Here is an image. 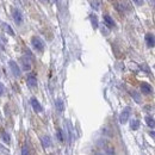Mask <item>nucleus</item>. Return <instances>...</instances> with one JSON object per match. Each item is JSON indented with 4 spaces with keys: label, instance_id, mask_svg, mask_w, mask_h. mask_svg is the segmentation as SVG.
Masks as SVG:
<instances>
[{
    "label": "nucleus",
    "instance_id": "obj_18",
    "mask_svg": "<svg viewBox=\"0 0 155 155\" xmlns=\"http://www.w3.org/2000/svg\"><path fill=\"white\" fill-rule=\"evenodd\" d=\"M130 94H131V97H134V99L136 100V103H141V97H140L139 93H136L135 91H131Z\"/></svg>",
    "mask_w": 155,
    "mask_h": 155
},
{
    "label": "nucleus",
    "instance_id": "obj_5",
    "mask_svg": "<svg viewBox=\"0 0 155 155\" xmlns=\"http://www.w3.org/2000/svg\"><path fill=\"white\" fill-rule=\"evenodd\" d=\"M12 14H13V20L17 24H22V22H23V14H22V12L18 8H13L12 10Z\"/></svg>",
    "mask_w": 155,
    "mask_h": 155
},
{
    "label": "nucleus",
    "instance_id": "obj_9",
    "mask_svg": "<svg viewBox=\"0 0 155 155\" xmlns=\"http://www.w3.org/2000/svg\"><path fill=\"white\" fill-rule=\"evenodd\" d=\"M146 43H147V47H149V48L155 47V36L153 34L146 35Z\"/></svg>",
    "mask_w": 155,
    "mask_h": 155
},
{
    "label": "nucleus",
    "instance_id": "obj_20",
    "mask_svg": "<svg viewBox=\"0 0 155 155\" xmlns=\"http://www.w3.org/2000/svg\"><path fill=\"white\" fill-rule=\"evenodd\" d=\"M57 139H59L60 142H63V135H62V130L61 129L57 130Z\"/></svg>",
    "mask_w": 155,
    "mask_h": 155
},
{
    "label": "nucleus",
    "instance_id": "obj_14",
    "mask_svg": "<svg viewBox=\"0 0 155 155\" xmlns=\"http://www.w3.org/2000/svg\"><path fill=\"white\" fill-rule=\"evenodd\" d=\"M139 128H140V121L139 119H133V121H130V129L131 130H139Z\"/></svg>",
    "mask_w": 155,
    "mask_h": 155
},
{
    "label": "nucleus",
    "instance_id": "obj_22",
    "mask_svg": "<svg viewBox=\"0 0 155 155\" xmlns=\"http://www.w3.org/2000/svg\"><path fill=\"white\" fill-rule=\"evenodd\" d=\"M4 92H5V87H4V85L0 82V95H2Z\"/></svg>",
    "mask_w": 155,
    "mask_h": 155
},
{
    "label": "nucleus",
    "instance_id": "obj_11",
    "mask_svg": "<svg viewBox=\"0 0 155 155\" xmlns=\"http://www.w3.org/2000/svg\"><path fill=\"white\" fill-rule=\"evenodd\" d=\"M0 136H1V140H2L6 145H10V142H11V136H10V134H8L7 131L2 130V131L0 133Z\"/></svg>",
    "mask_w": 155,
    "mask_h": 155
},
{
    "label": "nucleus",
    "instance_id": "obj_12",
    "mask_svg": "<svg viewBox=\"0 0 155 155\" xmlns=\"http://www.w3.org/2000/svg\"><path fill=\"white\" fill-rule=\"evenodd\" d=\"M42 146L43 148H49L51 146V140L49 136H43L42 137Z\"/></svg>",
    "mask_w": 155,
    "mask_h": 155
},
{
    "label": "nucleus",
    "instance_id": "obj_21",
    "mask_svg": "<svg viewBox=\"0 0 155 155\" xmlns=\"http://www.w3.org/2000/svg\"><path fill=\"white\" fill-rule=\"evenodd\" d=\"M133 1H134L137 6H142V5H143V2H145L143 0H133Z\"/></svg>",
    "mask_w": 155,
    "mask_h": 155
},
{
    "label": "nucleus",
    "instance_id": "obj_15",
    "mask_svg": "<svg viewBox=\"0 0 155 155\" xmlns=\"http://www.w3.org/2000/svg\"><path fill=\"white\" fill-rule=\"evenodd\" d=\"M1 26H2V29H4V30H5V31H6V32H7L10 36H14V32H13V30L11 29V26H10L7 23H2V24H1Z\"/></svg>",
    "mask_w": 155,
    "mask_h": 155
},
{
    "label": "nucleus",
    "instance_id": "obj_4",
    "mask_svg": "<svg viewBox=\"0 0 155 155\" xmlns=\"http://www.w3.org/2000/svg\"><path fill=\"white\" fill-rule=\"evenodd\" d=\"M30 104H31V106H32L34 111H36L37 113H39V112H42V111H43V107H42L41 103H39L36 98H31V99H30Z\"/></svg>",
    "mask_w": 155,
    "mask_h": 155
},
{
    "label": "nucleus",
    "instance_id": "obj_19",
    "mask_svg": "<svg viewBox=\"0 0 155 155\" xmlns=\"http://www.w3.org/2000/svg\"><path fill=\"white\" fill-rule=\"evenodd\" d=\"M6 43H7V41L4 38V36H1V35H0V47H1V49H5Z\"/></svg>",
    "mask_w": 155,
    "mask_h": 155
},
{
    "label": "nucleus",
    "instance_id": "obj_10",
    "mask_svg": "<svg viewBox=\"0 0 155 155\" xmlns=\"http://www.w3.org/2000/svg\"><path fill=\"white\" fill-rule=\"evenodd\" d=\"M22 67L24 72H29L31 69V62L28 60V57H22Z\"/></svg>",
    "mask_w": 155,
    "mask_h": 155
},
{
    "label": "nucleus",
    "instance_id": "obj_3",
    "mask_svg": "<svg viewBox=\"0 0 155 155\" xmlns=\"http://www.w3.org/2000/svg\"><path fill=\"white\" fill-rule=\"evenodd\" d=\"M10 69H11V72L13 73V75L16 78H19L20 75H22V73H20V69H19V67H18V65L13 61V60H11L10 61Z\"/></svg>",
    "mask_w": 155,
    "mask_h": 155
},
{
    "label": "nucleus",
    "instance_id": "obj_1",
    "mask_svg": "<svg viewBox=\"0 0 155 155\" xmlns=\"http://www.w3.org/2000/svg\"><path fill=\"white\" fill-rule=\"evenodd\" d=\"M31 43H32V47H34L38 53H43V51H44V42H43L42 38H39L38 36L31 37Z\"/></svg>",
    "mask_w": 155,
    "mask_h": 155
},
{
    "label": "nucleus",
    "instance_id": "obj_8",
    "mask_svg": "<svg viewBox=\"0 0 155 155\" xmlns=\"http://www.w3.org/2000/svg\"><path fill=\"white\" fill-rule=\"evenodd\" d=\"M28 86L30 87V88H36L37 87V78L35 77L34 74H30L29 77H28Z\"/></svg>",
    "mask_w": 155,
    "mask_h": 155
},
{
    "label": "nucleus",
    "instance_id": "obj_6",
    "mask_svg": "<svg viewBox=\"0 0 155 155\" xmlns=\"http://www.w3.org/2000/svg\"><path fill=\"white\" fill-rule=\"evenodd\" d=\"M141 92L143 93V94H152L153 93V88H152V86L148 83V82H142L141 83Z\"/></svg>",
    "mask_w": 155,
    "mask_h": 155
},
{
    "label": "nucleus",
    "instance_id": "obj_24",
    "mask_svg": "<svg viewBox=\"0 0 155 155\" xmlns=\"http://www.w3.org/2000/svg\"><path fill=\"white\" fill-rule=\"evenodd\" d=\"M154 68H155V65H154Z\"/></svg>",
    "mask_w": 155,
    "mask_h": 155
},
{
    "label": "nucleus",
    "instance_id": "obj_17",
    "mask_svg": "<svg viewBox=\"0 0 155 155\" xmlns=\"http://www.w3.org/2000/svg\"><path fill=\"white\" fill-rule=\"evenodd\" d=\"M89 19H91L92 26H93L94 29H97V28H98V18H97V16H95L94 13H92V14L89 16Z\"/></svg>",
    "mask_w": 155,
    "mask_h": 155
},
{
    "label": "nucleus",
    "instance_id": "obj_23",
    "mask_svg": "<svg viewBox=\"0 0 155 155\" xmlns=\"http://www.w3.org/2000/svg\"><path fill=\"white\" fill-rule=\"evenodd\" d=\"M98 5H99V2H92V7H93V8H95V10H98V8H99V6H98Z\"/></svg>",
    "mask_w": 155,
    "mask_h": 155
},
{
    "label": "nucleus",
    "instance_id": "obj_13",
    "mask_svg": "<svg viewBox=\"0 0 155 155\" xmlns=\"http://www.w3.org/2000/svg\"><path fill=\"white\" fill-rule=\"evenodd\" d=\"M146 123H147V125L149 127V128H152V129H154L155 128V119L152 117V116H146Z\"/></svg>",
    "mask_w": 155,
    "mask_h": 155
},
{
    "label": "nucleus",
    "instance_id": "obj_16",
    "mask_svg": "<svg viewBox=\"0 0 155 155\" xmlns=\"http://www.w3.org/2000/svg\"><path fill=\"white\" fill-rule=\"evenodd\" d=\"M55 105H56V109H57V111H59V112H63L65 106H63V101H62V99H57V100L55 101Z\"/></svg>",
    "mask_w": 155,
    "mask_h": 155
},
{
    "label": "nucleus",
    "instance_id": "obj_2",
    "mask_svg": "<svg viewBox=\"0 0 155 155\" xmlns=\"http://www.w3.org/2000/svg\"><path fill=\"white\" fill-rule=\"evenodd\" d=\"M130 111H131V109H130L129 106H127V107H124L123 111L121 112V115H119V122H121L122 124H125V123L129 121Z\"/></svg>",
    "mask_w": 155,
    "mask_h": 155
},
{
    "label": "nucleus",
    "instance_id": "obj_7",
    "mask_svg": "<svg viewBox=\"0 0 155 155\" xmlns=\"http://www.w3.org/2000/svg\"><path fill=\"white\" fill-rule=\"evenodd\" d=\"M104 22H105V25H106L109 29H113V28L116 26L115 20H113L109 14H104Z\"/></svg>",
    "mask_w": 155,
    "mask_h": 155
}]
</instances>
